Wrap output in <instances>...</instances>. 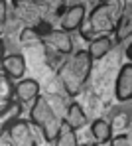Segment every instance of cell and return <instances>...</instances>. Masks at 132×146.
I'll return each instance as SVG.
<instances>
[{"mask_svg": "<svg viewBox=\"0 0 132 146\" xmlns=\"http://www.w3.org/2000/svg\"><path fill=\"white\" fill-rule=\"evenodd\" d=\"M91 71H93V57L89 55L87 49H77L59 65L57 79L63 85L65 93L69 97H75L87 85V81L91 77Z\"/></svg>", "mask_w": 132, "mask_h": 146, "instance_id": "obj_1", "label": "cell"}, {"mask_svg": "<svg viewBox=\"0 0 132 146\" xmlns=\"http://www.w3.org/2000/svg\"><path fill=\"white\" fill-rule=\"evenodd\" d=\"M42 97V91H40V83L32 77H24L22 81L16 83V101L32 107L38 99Z\"/></svg>", "mask_w": 132, "mask_h": 146, "instance_id": "obj_9", "label": "cell"}, {"mask_svg": "<svg viewBox=\"0 0 132 146\" xmlns=\"http://www.w3.org/2000/svg\"><path fill=\"white\" fill-rule=\"evenodd\" d=\"M16 101V81H12L10 77H6L2 73L0 77V109L12 105Z\"/></svg>", "mask_w": 132, "mask_h": 146, "instance_id": "obj_15", "label": "cell"}, {"mask_svg": "<svg viewBox=\"0 0 132 146\" xmlns=\"http://www.w3.org/2000/svg\"><path fill=\"white\" fill-rule=\"evenodd\" d=\"M0 18H2V24L8 22V2L6 0H0Z\"/></svg>", "mask_w": 132, "mask_h": 146, "instance_id": "obj_19", "label": "cell"}, {"mask_svg": "<svg viewBox=\"0 0 132 146\" xmlns=\"http://www.w3.org/2000/svg\"><path fill=\"white\" fill-rule=\"evenodd\" d=\"M42 44L46 48V53L50 57V61H53V69L57 71L59 65L75 51L73 49V36L61 28H53L50 30L44 38H42Z\"/></svg>", "mask_w": 132, "mask_h": 146, "instance_id": "obj_5", "label": "cell"}, {"mask_svg": "<svg viewBox=\"0 0 132 146\" xmlns=\"http://www.w3.org/2000/svg\"><path fill=\"white\" fill-rule=\"evenodd\" d=\"M20 113H22V103H18V101H14L12 105L0 109V124H2V128H6L8 124L18 121L20 119Z\"/></svg>", "mask_w": 132, "mask_h": 146, "instance_id": "obj_17", "label": "cell"}, {"mask_svg": "<svg viewBox=\"0 0 132 146\" xmlns=\"http://www.w3.org/2000/svg\"><path fill=\"white\" fill-rule=\"evenodd\" d=\"M114 95L122 103L132 101V61H126L120 67L116 75V83H114Z\"/></svg>", "mask_w": 132, "mask_h": 146, "instance_id": "obj_10", "label": "cell"}, {"mask_svg": "<svg viewBox=\"0 0 132 146\" xmlns=\"http://www.w3.org/2000/svg\"><path fill=\"white\" fill-rule=\"evenodd\" d=\"M91 134H93L97 144H106V142H110L116 136L112 124L108 121H105V119H97V121L91 122Z\"/></svg>", "mask_w": 132, "mask_h": 146, "instance_id": "obj_14", "label": "cell"}, {"mask_svg": "<svg viewBox=\"0 0 132 146\" xmlns=\"http://www.w3.org/2000/svg\"><path fill=\"white\" fill-rule=\"evenodd\" d=\"M128 38H132V0H122V12H120L118 28L114 32V40L126 42Z\"/></svg>", "mask_w": 132, "mask_h": 146, "instance_id": "obj_11", "label": "cell"}, {"mask_svg": "<svg viewBox=\"0 0 132 146\" xmlns=\"http://www.w3.org/2000/svg\"><path fill=\"white\" fill-rule=\"evenodd\" d=\"M87 122H89V121H87V113H85V109L81 107L79 103H69L67 109H65V124H69L73 130L79 132Z\"/></svg>", "mask_w": 132, "mask_h": 146, "instance_id": "obj_13", "label": "cell"}, {"mask_svg": "<svg viewBox=\"0 0 132 146\" xmlns=\"http://www.w3.org/2000/svg\"><path fill=\"white\" fill-rule=\"evenodd\" d=\"M112 48H114L112 36H101V38H95V40L89 42L87 51H89V55L93 57V61H99V59H103L105 55H108Z\"/></svg>", "mask_w": 132, "mask_h": 146, "instance_id": "obj_12", "label": "cell"}, {"mask_svg": "<svg viewBox=\"0 0 132 146\" xmlns=\"http://www.w3.org/2000/svg\"><path fill=\"white\" fill-rule=\"evenodd\" d=\"M81 146H101V144H95V142H89V144H81Z\"/></svg>", "mask_w": 132, "mask_h": 146, "instance_id": "obj_21", "label": "cell"}, {"mask_svg": "<svg viewBox=\"0 0 132 146\" xmlns=\"http://www.w3.org/2000/svg\"><path fill=\"white\" fill-rule=\"evenodd\" d=\"M2 144L4 146H38L36 126L30 119H18L6 128H2Z\"/></svg>", "mask_w": 132, "mask_h": 146, "instance_id": "obj_6", "label": "cell"}, {"mask_svg": "<svg viewBox=\"0 0 132 146\" xmlns=\"http://www.w3.org/2000/svg\"><path fill=\"white\" fill-rule=\"evenodd\" d=\"M91 2H97L99 4V2H106V0H91Z\"/></svg>", "mask_w": 132, "mask_h": 146, "instance_id": "obj_22", "label": "cell"}, {"mask_svg": "<svg viewBox=\"0 0 132 146\" xmlns=\"http://www.w3.org/2000/svg\"><path fill=\"white\" fill-rule=\"evenodd\" d=\"M2 73L12 81H22L26 75V59L22 53H4L2 57Z\"/></svg>", "mask_w": 132, "mask_h": 146, "instance_id": "obj_8", "label": "cell"}, {"mask_svg": "<svg viewBox=\"0 0 132 146\" xmlns=\"http://www.w3.org/2000/svg\"><path fill=\"white\" fill-rule=\"evenodd\" d=\"M14 8L26 20H32V26L44 22L51 24V18L59 20L65 10V0H14Z\"/></svg>", "mask_w": 132, "mask_h": 146, "instance_id": "obj_4", "label": "cell"}, {"mask_svg": "<svg viewBox=\"0 0 132 146\" xmlns=\"http://www.w3.org/2000/svg\"><path fill=\"white\" fill-rule=\"evenodd\" d=\"M85 20H87V8L85 6H71V8H65L57 20V24L61 30L65 32H77L85 26Z\"/></svg>", "mask_w": 132, "mask_h": 146, "instance_id": "obj_7", "label": "cell"}, {"mask_svg": "<svg viewBox=\"0 0 132 146\" xmlns=\"http://www.w3.org/2000/svg\"><path fill=\"white\" fill-rule=\"evenodd\" d=\"M120 12H122V0H106L95 4V8L85 20V26L81 28V36L87 38L89 42L101 36H112L118 28Z\"/></svg>", "mask_w": 132, "mask_h": 146, "instance_id": "obj_2", "label": "cell"}, {"mask_svg": "<svg viewBox=\"0 0 132 146\" xmlns=\"http://www.w3.org/2000/svg\"><path fill=\"white\" fill-rule=\"evenodd\" d=\"M87 0H65V8H71V6H85Z\"/></svg>", "mask_w": 132, "mask_h": 146, "instance_id": "obj_20", "label": "cell"}, {"mask_svg": "<svg viewBox=\"0 0 132 146\" xmlns=\"http://www.w3.org/2000/svg\"><path fill=\"white\" fill-rule=\"evenodd\" d=\"M30 121L32 124L42 132L44 140L53 144L63 122H65V115H61L55 107H53L50 97H42L38 99L32 107H30Z\"/></svg>", "mask_w": 132, "mask_h": 146, "instance_id": "obj_3", "label": "cell"}, {"mask_svg": "<svg viewBox=\"0 0 132 146\" xmlns=\"http://www.w3.org/2000/svg\"><path fill=\"white\" fill-rule=\"evenodd\" d=\"M53 144L55 146H81L79 138H77V130H73L69 124L63 122V126H61V130H59V134H57Z\"/></svg>", "mask_w": 132, "mask_h": 146, "instance_id": "obj_16", "label": "cell"}, {"mask_svg": "<svg viewBox=\"0 0 132 146\" xmlns=\"http://www.w3.org/2000/svg\"><path fill=\"white\" fill-rule=\"evenodd\" d=\"M110 146H132V138L128 134H116L110 140Z\"/></svg>", "mask_w": 132, "mask_h": 146, "instance_id": "obj_18", "label": "cell"}]
</instances>
